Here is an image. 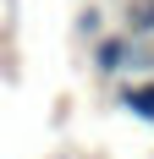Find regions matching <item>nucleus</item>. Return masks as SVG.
Returning <instances> with one entry per match:
<instances>
[{
    "label": "nucleus",
    "instance_id": "1",
    "mask_svg": "<svg viewBox=\"0 0 154 159\" xmlns=\"http://www.w3.org/2000/svg\"><path fill=\"white\" fill-rule=\"evenodd\" d=\"M94 66H99L105 77H121V71L143 66V55H138V39H127V33H110V39H99V44H94Z\"/></svg>",
    "mask_w": 154,
    "mask_h": 159
},
{
    "label": "nucleus",
    "instance_id": "2",
    "mask_svg": "<svg viewBox=\"0 0 154 159\" xmlns=\"http://www.w3.org/2000/svg\"><path fill=\"white\" fill-rule=\"evenodd\" d=\"M116 99H121V110H132L138 121H154V77H143V82H127Z\"/></svg>",
    "mask_w": 154,
    "mask_h": 159
},
{
    "label": "nucleus",
    "instance_id": "3",
    "mask_svg": "<svg viewBox=\"0 0 154 159\" xmlns=\"http://www.w3.org/2000/svg\"><path fill=\"white\" fill-rule=\"evenodd\" d=\"M127 39H154V0H132L127 6Z\"/></svg>",
    "mask_w": 154,
    "mask_h": 159
}]
</instances>
